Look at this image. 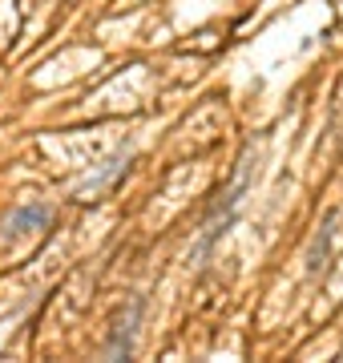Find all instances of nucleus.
Segmentation results:
<instances>
[{"label":"nucleus","mask_w":343,"mask_h":363,"mask_svg":"<svg viewBox=\"0 0 343 363\" xmlns=\"http://www.w3.org/2000/svg\"><path fill=\"white\" fill-rule=\"evenodd\" d=\"M53 218V210L49 206H21V210H13L9 214V222H4V238H16V234H28V230H40L45 222Z\"/></svg>","instance_id":"obj_1"},{"label":"nucleus","mask_w":343,"mask_h":363,"mask_svg":"<svg viewBox=\"0 0 343 363\" xmlns=\"http://www.w3.org/2000/svg\"><path fill=\"white\" fill-rule=\"evenodd\" d=\"M142 315V298H133L130 307V319H121L118 323V335H113V343H109V359H121V355H130L133 351V319Z\"/></svg>","instance_id":"obj_2"},{"label":"nucleus","mask_w":343,"mask_h":363,"mask_svg":"<svg viewBox=\"0 0 343 363\" xmlns=\"http://www.w3.org/2000/svg\"><path fill=\"white\" fill-rule=\"evenodd\" d=\"M125 166H130V154H118L113 162H106V169H101V174H93V178H89V182H85V186L77 190V198H85V194H97V190H101V186H106L109 178H118V174H121Z\"/></svg>","instance_id":"obj_3"}]
</instances>
